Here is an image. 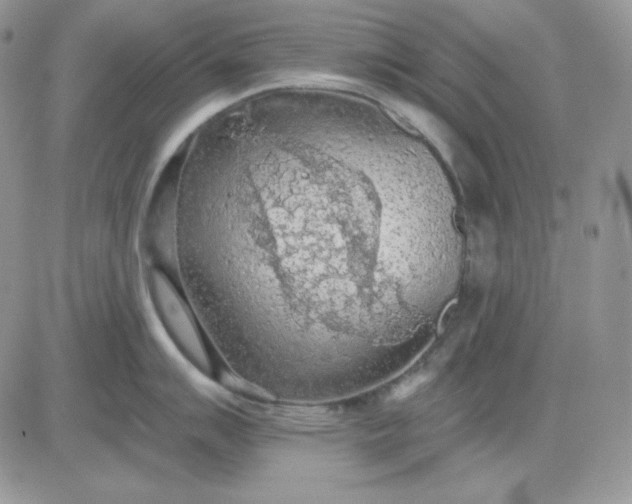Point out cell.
<instances>
[{
  "label": "cell",
  "mask_w": 632,
  "mask_h": 504,
  "mask_svg": "<svg viewBox=\"0 0 632 504\" xmlns=\"http://www.w3.org/2000/svg\"><path fill=\"white\" fill-rule=\"evenodd\" d=\"M370 195L361 161L330 152L237 177L179 246L207 324L245 343L329 348L357 339Z\"/></svg>",
  "instance_id": "obj_1"
},
{
  "label": "cell",
  "mask_w": 632,
  "mask_h": 504,
  "mask_svg": "<svg viewBox=\"0 0 632 504\" xmlns=\"http://www.w3.org/2000/svg\"><path fill=\"white\" fill-rule=\"evenodd\" d=\"M146 284L156 314L174 345L194 367L210 374L211 360L195 311L158 267L147 270Z\"/></svg>",
  "instance_id": "obj_2"
},
{
  "label": "cell",
  "mask_w": 632,
  "mask_h": 504,
  "mask_svg": "<svg viewBox=\"0 0 632 504\" xmlns=\"http://www.w3.org/2000/svg\"><path fill=\"white\" fill-rule=\"evenodd\" d=\"M429 374H419L400 383L392 392L395 399H403L412 395L420 386L429 381Z\"/></svg>",
  "instance_id": "obj_3"
}]
</instances>
